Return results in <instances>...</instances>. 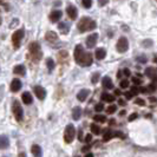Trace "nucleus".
<instances>
[{"mask_svg": "<svg viewBox=\"0 0 157 157\" xmlns=\"http://www.w3.org/2000/svg\"><path fill=\"white\" fill-rule=\"evenodd\" d=\"M75 59L80 66H90L94 62L92 55L85 52L82 45H77L75 48Z\"/></svg>", "mask_w": 157, "mask_h": 157, "instance_id": "f257e3e1", "label": "nucleus"}, {"mask_svg": "<svg viewBox=\"0 0 157 157\" xmlns=\"http://www.w3.org/2000/svg\"><path fill=\"white\" fill-rule=\"evenodd\" d=\"M97 27V24L96 21L91 20L90 18L87 17H84L83 19H80V21L78 23V30L80 32H85L89 31V30H94Z\"/></svg>", "mask_w": 157, "mask_h": 157, "instance_id": "f03ea898", "label": "nucleus"}, {"mask_svg": "<svg viewBox=\"0 0 157 157\" xmlns=\"http://www.w3.org/2000/svg\"><path fill=\"white\" fill-rule=\"evenodd\" d=\"M76 136V128L73 126V124H67L65 128V131H64V140L66 143H71L73 141Z\"/></svg>", "mask_w": 157, "mask_h": 157, "instance_id": "7ed1b4c3", "label": "nucleus"}, {"mask_svg": "<svg viewBox=\"0 0 157 157\" xmlns=\"http://www.w3.org/2000/svg\"><path fill=\"white\" fill-rule=\"evenodd\" d=\"M29 50H30V53L31 56L36 59V60H39L40 58H41V48H40V45L38 43H36V41H33L30 44V47H29Z\"/></svg>", "mask_w": 157, "mask_h": 157, "instance_id": "20e7f679", "label": "nucleus"}, {"mask_svg": "<svg viewBox=\"0 0 157 157\" xmlns=\"http://www.w3.org/2000/svg\"><path fill=\"white\" fill-rule=\"evenodd\" d=\"M12 110H13V115H14V118L17 119V122H21L24 117V111H23L21 105H20V103L18 102V101H14V102H13Z\"/></svg>", "mask_w": 157, "mask_h": 157, "instance_id": "39448f33", "label": "nucleus"}, {"mask_svg": "<svg viewBox=\"0 0 157 157\" xmlns=\"http://www.w3.org/2000/svg\"><path fill=\"white\" fill-rule=\"evenodd\" d=\"M24 38V30H18L13 33V36H12V41H13V45H14V48H19L20 46V41L21 39Z\"/></svg>", "mask_w": 157, "mask_h": 157, "instance_id": "423d86ee", "label": "nucleus"}, {"mask_svg": "<svg viewBox=\"0 0 157 157\" xmlns=\"http://www.w3.org/2000/svg\"><path fill=\"white\" fill-rule=\"evenodd\" d=\"M117 51L118 52H121V53H123V52H125L128 51V48H129V41L126 39L125 37H121L117 41Z\"/></svg>", "mask_w": 157, "mask_h": 157, "instance_id": "0eeeda50", "label": "nucleus"}, {"mask_svg": "<svg viewBox=\"0 0 157 157\" xmlns=\"http://www.w3.org/2000/svg\"><path fill=\"white\" fill-rule=\"evenodd\" d=\"M33 91H34V94H36L38 99H40V101L45 99V97H46V91H45L44 87L39 86V85H36V86L33 87Z\"/></svg>", "mask_w": 157, "mask_h": 157, "instance_id": "6e6552de", "label": "nucleus"}, {"mask_svg": "<svg viewBox=\"0 0 157 157\" xmlns=\"http://www.w3.org/2000/svg\"><path fill=\"white\" fill-rule=\"evenodd\" d=\"M97 40H98V34H97V33H92L91 36H89V37H87V39H86L87 48H92V47L96 46Z\"/></svg>", "mask_w": 157, "mask_h": 157, "instance_id": "1a4fd4ad", "label": "nucleus"}, {"mask_svg": "<svg viewBox=\"0 0 157 157\" xmlns=\"http://www.w3.org/2000/svg\"><path fill=\"white\" fill-rule=\"evenodd\" d=\"M145 76H147L148 78L152 79V82H155V83H156L157 71L154 66H149V67H147V69H145Z\"/></svg>", "mask_w": 157, "mask_h": 157, "instance_id": "9d476101", "label": "nucleus"}, {"mask_svg": "<svg viewBox=\"0 0 157 157\" xmlns=\"http://www.w3.org/2000/svg\"><path fill=\"white\" fill-rule=\"evenodd\" d=\"M66 13H67V16L70 17L72 20H75V19H77V17H78V11H77V8L75 7V6H67L66 8Z\"/></svg>", "mask_w": 157, "mask_h": 157, "instance_id": "9b49d317", "label": "nucleus"}, {"mask_svg": "<svg viewBox=\"0 0 157 157\" xmlns=\"http://www.w3.org/2000/svg\"><path fill=\"white\" fill-rule=\"evenodd\" d=\"M21 89V82H20V79H13L12 80V83H11V91L12 92H17V91H19Z\"/></svg>", "mask_w": 157, "mask_h": 157, "instance_id": "f8f14e48", "label": "nucleus"}, {"mask_svg": "<svg viewBox=\"0 0 157 157\" xmlns=\"http://www.w3.org/2000/svg\"><path fill=\"white\" fill-rule=\"evenodd\" d=\"M62 16H63V12H62V11H53V12L51 13V16H50V20H51L52 23H57V21L60 20Z\"/></svg>", "mask_w": 157, "mask_h": 157, "instance_id": "ddd939ff", "label": "nucleus"}, {"mask_svg": "<svg viewBox=\"0 0 157 157\" xmlns=\"http://www.w3.org/2000/svg\"><path fill=\"white\" fill-rule=\"evenodd\" d=\"M103 83V86L105 87V89H108V90H110V89H113V83H112V79L109 77V76H105L102 80Z\"/></svg>", "mask_w": 157, "mask_h": 157, "instance_id": "4468645a", "label": "nucleus"}, {"mask_svg": "<svg viewBox=\"0 0 157 157\" xmlns=\"http://www.w3.org/2000/svg\"><path fill=\"white\" fill-rule=\"evenodd\" d=\"M8 145H10V140H8V137L5 136V135H1V136H0V149L1 150L6 149Z\"/></svg>", "mask_w": 157, "mask_h": 157, "instance_id": "2eb2a0df", "label": "nucleus"}, {"mask_svg": "<svg viewBox=\"0 0 157 157\" xmlns=\"http://www.w3.org/2000/svg\"><path fill=\"white\" fill-rule=\"evenodd\" d=\"M89 94H90V91H89L87 89L80 90V91L78 92V94H77V98H78V101H80V102H84V101H85V99L87 98Z\"/></svg>", "mask_w": 157, "mask_h": 157, "instance_id": "dca6fc26", "label": "nucleus"}, {"mask_svg": "<svg viewBox=\"0 0 157 157\" xmlns=\"http://www.w3.org/2000/svg\"><path fill=\"white\" fill-rule=\"evenodd\" d=\"M21 99H23L24 104H26V105H30V104H32V102H33V98H32V96L30 92H24V94H21Z\"/></svg>", "mask_w": 157, "mask_h": 157, "instance_id": "f3484780", "label": "nucleus"}, {"mask_svg": "<svg viewBox=\"0 0 157 157\" xmlns=\"http://www.w3.org/2000/svg\"><path fill=\"white\" fill-rule=\"evenodd\" d=\"M45 38H46L47 41H50V43H55L56 40H58V36H57V33L53 31H48L46 33V36H45Z\"/></svg>", "mask_w": 157, "mask_h": 157, "instance_id": "a211bd4d", "label": "nucleus"}, {"mask_svg": "<svg viewBox=\"0 0 157 157\" xmlns=\"http://www.w3.org/2000/svg\"><path fill=\"white\" fill-rule=\"evenodd\" d=\"M94 55H96V58L98 59V60H102L105 58V56H106V51H105V48H97L96 50V52H94Z\"/></svg>", "mask_w": 157, "mask_h": 157, "instance_id": "6ab92c4d", "label": "nucleus"}, {"mask_svg": "<svg viewBox=\"0 0 157 157\" xmlns=\"http://www.w3.org/2000/svg\"><path fill=\"white\" fill-rule=\"evenodd\" d=\"M13 72H14L16 75L25 76V75H26V69H25L24 65H17V66H14V69H13Z\"/></svg>", "mask_w": 157, "mask_h": 157, "instance_id": "aec40b11", "label": "nucleus"}, {"mask_svg": "<svg viewBox=\"0 0 157 157\" xmlns=\"http://www.w3.org/2000/svg\"><path fill=\"white\" fill-rule=\"evenodd\" d=\"M58 29H59V31L64 33V34H67L69 31H70V26H69V24L67 23H60L58 25Z\"/></svg>", "mask_w": 157, "mask_h": 157, "instance_id": "412c9836", "label": "nucleus"}, {"mask_svg": "<svg viewBox=\"0 0 157 157\" xmlns=\"http://www.w3.org/2000/svg\"><path fill=\"white\" fill-rule=\"evenodd\" d=\"M80 116H82V109H80L79 106L75 108V109L72 110V117H73V119H75V121H78L79 118H80Z\"/></svg>", "mask_w": 157, "mask_h": 157, "instance_id": "4be33fe9", "label": "nucleus"}, {"mask_svg": "<svg viewBox=\"0 0 157 157\" xmlns=\"http://www.w3.org/2000/svg\"><path fill=\"white\" fill-rule=\"evenodd\" d=\"M102 101L103 102H108V103H112L115 101V96H112V94H106V92H104L102 94Z\"/></svg>", "mask_w": 157, "mask_h": 157, "instance_id": "5701e85b", "label": "nucleus"}, {"mask_svg": "<svg viewBox=\"0 0 157 157\" xmlns=\"http://www.w3.org/2000/svg\"><path fill=\"white\" fill-rule=\"evenodd\" d=\"M112 137H115V132H112L111 130H106V131L104 132V136H103V141L104 142L110 141Z\"/></svg>", "mask_w": 157, "mask_h": 157, "instance_id": "b1692460", "label": "nucleus"}, {"mask_svg": "<svg viewBox=\"0 0 157 157\" xmlns=\"http://www.w3.org/2000/svg\"><path fill=\"white\" fill-rule=\"evenodd\" d=\"M41 154H43V151H41V148H40L39 145H33L32 147V155L33 156H41Z\"/></svg>", "mask_w": 157, "mask_h": 157, "instance_id": "393cba45", "label": "nucleus"}, {"mask_svg": "<svg viewBox=\"0 0 157 157\" xmlns=\"http://www.w3.org/2000/svg\"><path fill=\"white\" fill-rule=\"evenodd\" d=\"M94 121L98 122V123H105V122H106V117H105L104 115L98 113V115H96V116L94 117Z\"/></svg>", "mask_w": 157, "mask_h": 157, "instance_id": "a878e982", "label": "nucleus"}, {"mask_svg": "<svg viewBox=\"0 0 157 157\" xmlns=\"http://www.w3.org/2000/svg\"><path fill=\"white\" fill-rule=\"evenodd\" d=\"M46 65H47V69L48 71H52L55 69V62H53V59H51V58H48L46 60Z\"/></svg>", "mask_w": 157, "mask_h": 157, "instance_id": "bb28decb", "label": "nucleus"}, {"mask_svg": "<svg viewBox=\"0 0 157 157\" xmlns=\"http://www.w3.org/2000/svg\"><path fill=\"white\" fill-rule=\"evenodd\" d=\"M91 130H92V134L94 135H99L101 134V128L96 124H91Z\"/></svg>", "mask_w": 157, "mask_h": 157, "instance_id": "cd10ccee", "label": "nucleus"}, {"mask_svg": "<svg viewBox=\"0 0 157 157\" xmlns=\"http://www.w3.org/2000/svg\"><path fill=\"white\" fill-rule=\"evenodd\" d=\"M116 110H117V106H116L115 104H111L110 106L106 109V112L111 115V113H115V112H116Z\"/></svg>", "mask_w": 157, "mask_h": 157, "instance_id": "c85d7f7f", "label": "nucleus"}, {"mask_svg": "<svg viewBox=\"0 0 157 157\" xmlns=\"http://www.w3.org/2000/svg\"><path fill=\"white\" fill-rule=\"evenodd\" d=\"M82 4L85 8H90L92 5V0H82Z\"/></svg>", "mask_w": 157, "mask_h": 157, "instance_id": "c756f323", "label": "nucleus"}, {"mask_svg": "<svg viewBox=\"0 0 157 157\" xmlns=\"http://www.w3.org/2000/svg\"><path fill=\"white\" fill-rule=\"evenodd\" d=\"M98 79H99V72H94V76H92V78H91L92 84H96V83L98 82Z\"/></svg>", "mask_w": 157, "mask_h": 157, "instance_id": "7c9ffc66", "label": "nucleus"}, {"mask_svg": "<svg viewBox=\"0 0 157 157\" xmlns=\"http://www.w3.org/2000/svg\"><path fill=\"white\" fill-rule=\"evenodd\" d=\"M94 110L97 111V112H101V111H103V110H104V104H103V103H98V104H96Z\"/></svg>", "mask_w": 157, "mask_h": 157, "instance_id": "2f4dec72", "label": "nucleus"}, {"mask_svg": "<svg viewBox=\"0 0 157 157\" xmlns=\"http://www.w3.org/2000/svg\"><path fill=\"white\" fill-rule=\"evenodd\" d=\"M119 85H121L122 89H126V87L129 86V80H128V79H123V80H121Z\"/></svg>", "mask_w": 157, "mask_h": 157, "instance_id": "473e14b6", "label": "nucleus"}, {"mask_svg": "<svg viewBox=\"0 0 157 157\" xmlns=\"http://www.w3.org/2000/svg\"><path fill=\"white\" fill-rule=\"evenodd\" d=\"M132 83H135L136 85H142V79H141V77H134L132 78Z\"/></svg>", "mask_w": 157, "mask_h": 157, "instance_id": "72a5a7b5", "label": "nucleus"}, {"mask_svg": "<svg viewBox=\"0 0 157 157\" xmlns=\"http://www.w3.org/2000/svg\"><path fill=\"white\" fill-rule=\"evenodd\" d=\"M138 92H141V94H148L149 90H148L147 87H143L142 85H140V87H138Z\"/></svg>", "mask_w": 157, "mask_h": 157, "instance_id": "f704fd0d", "label": "nucleus"}, {"mask_svg": "<svg viewBox=\"0 0 157 157\" xmlns=\"http://www.w3.org/2000/svg\"><path fill=\"white\" fill-rule=\"evenodd\" d=\"M135 103H136L137 105H141V106H144V105H145V102H144L142 98H137V99L135 101Z\"/></svg>", "mask_w": 157, "mask_h": 157, "instance_id": "c9c22d12", "label": "nucleus"}, {"mask_svg": "<svg viewBox=\"0 0 157 157\" xmlns=\"http://www.w3.org/2000/svg\"><path fill=\"white\" fill-rule=\"evenodd\" d=\"M137 60H138L140 63H143V64L147 63V58H145L144 56H141V57H137Z\"/></svg>", "mask_w": 157, "mask_h": 157, "instance_id": "e433bc0d", "label": "nucleus"}, {"mask_svg": "<svg viewBox=\"0 0 157 157\" xmlns=\"http://www.w3.org/2000/svg\"><path fill=\"white\" fill-rule=\"evenodd\" d=\"M148 90H149V91H156V83H155V82H152V84H150Z\"/></svg>", "mask_w": 157, "mask_h": 157, "instance_id": "4c0bfd02", "label": "nucleus"}, {"mask_svg": "<svg viewBox=\"0 0 157 157\" xmlns=\"http://www.w3.org/2000/svg\"><path fill=\"white\" fill-rule=\"evenodd\" d=\"M131 94H134V96H136V94H140V92H138V87H137V86H132V87H131Z\"/></svg>", "mask_w": 157, "mask_h": 157, "instance_id": "58836bf2", "label": "nucleus"}, {"mask_svg": "<svg viewBox=\"0 0 157 157\" xmlns=\"http://www.w3.org/2000/svg\"><path fill=\"white\" fill-rule=\"evenodd\" d=\"M137 117H138V113H136V112H135V113H132V115H130V116H129V121H130V122H132V121H135Z\"/></svg>", "mask_w": 157, "mask_h": 157, "instance_id": "ea45409f", "label": "nucleus"}, {"mask_svg": "<svg viewBox=\"0 0 157 157\" xmlns=\"http://www.w3.org/2000/svg\"><path fill=\"white\" fill-rule=\"evenodd\" d=\"M83 141H85V142H86V143H90V142L92 141V134L86 135V137H85V140H83Z\"/></svg>", "mask_w": 157, "mask_h": 157, "instance_id": "a19ab883", "label": "nucleus"}, {"mask_svg": "<svg viewBox=\"0 0 157 157\" xmlns=\"http://www.w3.org/2000/svg\"><path fill=\"white\" fill-rule=\"evenodd\" d=\"M122 72L125 75L126 77H130V75H131V72H130V70H129V69H124V70L122 71Z\"/></svg>", "mask_w": 157, "mask_h": 157, "instance_id": "79ce46f5", "label": "nucleus"}, {"mask_svg": "<svg viewBox=\"0 0 157 157\" xmlns=\"http://www.w3.org/2000/svg\"><path fill=\"white\" fill-rule=\"evenodd\" d=\"M124 94H125V98H126V99H131V98L134 97V94H131V92H124Z\"/></svg>", "mask_w": 157, "mask_h": 157, "instance_id": "37998d69", "label": "nucleus"}, {"mask_svg": "<svg viewBox=\"0 0 157 157\" xmlns=\"http://www.w3.org/2000/svg\"><path fill=\"white\" fill-rule=\"evenodd\" d=\"M108 1L109 0H98V4H99V6H104V5L108 4Z\"/></svg>", "mask_w": 157, "mask_h": 157, "instance_id": "c03bdc74", "label": "nucleus"}, {"mask_svg": "<svg viewBox=\"0 0 157 157\" xmlns=\"http://www.w3.org/2000/svg\"><path fill=\"white\" fill-rule=\"evenodd\" d=\"M118 104H119V105H122V106H125L126 105L125 101H124V99H122V98H119V99H118Z\"/></svg>", "mask_w": 157, "mask_h": 157, "instance_id": "a18cd8bd", "label": "nucleus"}, {"mask_svg": "<svg viewBox=\"0 0 157 157\" xmlns=\"http://www.w3.org/2000/svg\"><path fill=\"white\" fill-rule=\"evenodd\" d=\"M78 141L83 142V130H79V134H78Z\"/></svg>", "mask_w": 157, "mask_h": 157, "instance_id": "49530a36", "label": "nucleus"}, {"mask_svg": "<svg viewBox=\"0 0 157 157\" xmlns=\"http://www.w3.org/2000/svg\"><path fill=\"white\" fill-rule=\"evenodd\" d=\"M115 136H117V137H121V138H124V135L122 134V132H115Z\"/></svg>", "mask_w": 157, "mask_h": 157, "instance_id": "de8ad7c7", "label": "nucleus"}, {"mask_svg": "<svg viewBox=\"0 0 157 157\" xmlns=\"http://www.w3.org/2000/svg\"><path fill=\"white\" fill-rule=\"evenodd\" d=\"M122 75H123V72L119 70L118 71V73H117V78H121V77H122Z\"/></svg>", "mask_w": 157, "mask_h": 157, "instance_id": "09e8293b", "label": "nucleus"}, {"mask_svg": "<svg viewBox=\"0 0 157 157\" xmlns=\"http://www.w3.org/2000/svg\"><path fill=\"white\" fill-rule=\"evenodd\" d=\"M149 101H150L151 103H155V102H156V98H155V97H150Z\"/></svg>", "mask_w": 157, "mask_h": 157, "instance_id": "8fccbe9b", "label": "nucleus"}, {"mask_svg": "<svg viewBox=\"0 0 157 157\" xmlns=\"http://www.w3.org/2000/svg\"><path fill=\"white\" fill-rule=\"evenodd\" d=\"M122 94V92H121V90H115V94H116V96H119V94Z\"/></svg>", "mask_w": 157, "mask_h": 157, "instance_id": "3c124183", "label": "nucleus"}, {"mask_svg": "<svg viewBox=\"0 0 157 157\" xmlns=\"http://www.w3.org/2000/svg\"><path fill=\"white\" fill-rule=\"evenodd\" d=\"M89 149H90V147H89V145H86V147H84V148L82 149V151H84V152H85V151H87Z\"/></svg>", "mask_w": 157, "mask_h": 157, "instance_id": "603ef678", "label": "nucleus"}, {"mask_svg": "<svg viewBox=\"0 0 157 157\" xmlns=\"http://www.w3.org/2000/svg\"><path fill=\"white\" fill-rule=\"evenodd\" d=\"M86 157H94V154L92 152H89V154H86Z\"/></svg>", "mask_w": 157, "mask_h": 157, "instance_id": "864d4df0", "label": "nucleus"}, {"mask_svg": "<svg viewBox=\"0 0 157 157\" xmlns=\"http://www.w3.org/2000/svg\"><path fill=\"white\" fill-rule=\"evenodd\" d=\"M1 21H2V20H1V18H0V25H1Z\"/></svg>", "mask_w": 157, "mask_h": 157, "instance_id": "5fc2aeb1", "label": "nucleus"}]
</instances>
